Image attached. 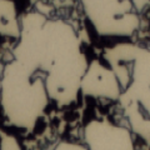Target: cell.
<instances>
[{
  "label": "cell",
  "instance_id": "1",
  "mask_svg": "<svg viewBox=\"0 0 150 150\" xmlns=\"http://www.w3.org/2000/svg\"><path fill=\"white\" fill-rule=\"evenodd\" d=\"M16 40L13 60L1 70L0 105L13 126L31 130L53 106L79 99L89 60L71 25L39 11L20 18Z\"/></svg>",
  "mask_w": 150,
  "mask_h": 150
},
{
  "label": "cell",
  "instance_id": "2",
  "mask_svg": "<svg viewBox=\"0 0 150 150\" xmlns=\"http://www.w3.org/2000/svg\"><path fill=\"white\" fill-rule=\"evenodd\" d=\"M104 59L118 79V101L130 129L146 144L150 139V53L140 45L121 41L105 50Z\"/></svg>",
  "mask_w": 150,
  "mask_h": 150
},
{
  "label": "cell",
  "instance_id": "3",
  "mask_svg": "<svg viewBox=\"0 0 150 150\" xmlns=\"http://www.w3.org/2000/svg\"><path fill=\"white\" fill-rule=\"evenodd\" d=\"M150 0H80L94 31L105 38L128 39L138 31Z\"/></svg>",
  "mask_w": 150,
  "mask_h": 150
},
{
  "label": "cell",
  "instance_id": "4",
  "mask_svg": "<svg viewBox=\"0 0 150 150\" xmlns=\"http://www.w3.org/2000/svg\"><path fill=\"white\" fill-rule=\"evenodd\" d=\"M86 148L95 150H131L134 140L131 131L108 120L93 119L84 128Z\"/></svg>",
  "mask_w": 150,
  "mask_h": 150
},
{
  "label": "cell",
  "instance_id": "5",
  "mask_svg": "<svg viewBox=\"0 0 150 150\" xmlns=\"http://www.w3.org/2000/svg\"><path fill=\"white\" fill-rule=\"evenodd\" d=\"M80 94L91 98L118 100L120 86L112 69L99 59L89 62L80 81Z\"/></svg>",
  "mask_w": 150,
  "mask_h": 150
},
{
  "label": "cell",
  "instance_id": "6",
  "mask_svg": "<svg viewBox=\"0 0 150 150\" xmlns=\"http://www.w3.org/2000/svg\"><path fill=\"white\" fill-rule=\"evenodd\" d=\"M20 34V18L13 0H0V35L18 39Z\"/></svg>",
  "mask_w": 150,
  "mask_h": 150
},
{
  "label": "cell",
  "instance_id": "7",
  "mask_svg": "<svg viewBox=\"0 0 150 150\" xmlns=\"http://www.w3.org/2000/svg\"><path fill=\"white\" fill-rule=\"evenodd\" d=\"M58 149H86V145L80 144H69V143H62L58 145Z\"/></svg>",
  "mask_w": 150,
  "mask_h": 150
},
{
  "label": "cell",
  "instance_id": "8",
  "mask_svg": "<svg viewBox=\"0 0 150 150\" xmlns=\"http://www.w3.org/2000/svg\"><path fill=\"white\" fill-rule=\"evenodd\" d=\"M0 85H1V70H0Z\"/></svg>",
  "mask_w": 150,
  "mask_h": 150
}]
</instances>
